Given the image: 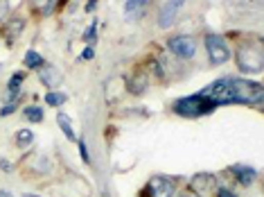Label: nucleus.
I'll return each instance as SVG.
<instances>
[{
    "instance_id": "1",
    "label": "nucleus",
    "mask_w": 264,
    "mask_h": 197,
    "mask_svg": "<svg viewBox=\"0 0 264 197\" xmlns=\"http://www.w3.org/2000/svg\"><path fill=\"white\" fill-rule=\"evenodd\" d=\"M264 100V88L262 84L253 80H242V77H228V88L226 98L221 104H246V106H257Z\"/></svg>"
},
{
    "instance_id": "2",
    "label": "nucleus",
    "mask_w": 264,
    "mask_h": 197,
    "mask_svg": "<svg viewBox=\"0 0 264 197\" xmlns=\"http://www.w3.org/2000/svg\"><path fill=\"white\" fill-rule=\"evenodd\" d=\"M219 106V102H215L212 98L203 93H194V95H185V98H179L174 102V111L183 118H203L212 114V111Z\"/></svg>"
},
{
    "instance_id": "3",
    "label": "nucleus",
    "mask_w": 264,
    "mask_h": 197,
    "mask_svg": "<svg viewBox=\"0 0 264 197\" xmlns=\"http://www.w3.org/2000/svg\"><path fill=\"white\" fill-rule=\"evenodd\" d=\"M235 61H237V68L246 73V75L260 73L264 66V55L260 43H239L237 50H235Z\"/></svg>"
},
{
    "instance_id": "4",
    "label": "nucleus",
    "mask_w": 264,
    "mask_h": 197,
    "mask_svg": "<svg viewBox=\"0 0 264 197\" xmlns=\"http://www.w3.org/2000/svg\"><path fill=\"white\" fill-rule=\"evenodd\" d=\"M205 50H208V59L212 66H221L231 59V48H228L226 39L221 34H208L205 37Z\"/></svg>"
},
{
    "instance_id": "5",
    "label": "nucleus",
    "mask_w": 264,
    "mask_h": 197,
    "mask_svg": "<svg viewBox=\"0 0 264 197\" xmlns=\"http://www.w3.org/2000/svg\"><path fill=\"white\" fill-rule=\"evenodd\" d=\"M176 193V182L167 174H156V177L149 179V184L145 186V193L142 197H174Z\"/></svg>"
},
{
    "instance_id": "6",
    "label": "nucleus",
    "mask_w": 264,
    "mask_h": 197,
    "mask_svg": "<svg viewBox=\"0 0 264 197\" xmlns=\"http://www.w3.org/2000/svg\"><path fill=\"white\" fill-rule=\"evenodd\" d=\"M167 48L172 55H176V57H181V59H194V55H197V41H194V37H190V34L172 37L167 41Z\"/></svg>"
},
{
    "instance_id": "7",
    "label": "nucleus",
    "mask_w": 264,
    "mask_h": 197,
    "mask_svg": "<svg viewBox=\"0 0 264 197\" xmlns=\"http://www.w3.org/2000/svg\"><path fill=\"white\" fill-rule=\"evenodd\" d=\"M181 7H183L181 0L179 3H165L163 7L158 9V25L163 27V30L172 27L174 25V21H176V16H179V12H181Z\"/></svg>"
},
{
    "instance_id": "8",
    "label": "nucleus",
    "mask_w": 264,
    "mask_h": 197,
    "mask_svg": "<svg viewBox=\"0 0 264 197\" xmlns=\"http://www.w3.org/2000/svg\"><path fill=\"white\" fill-rule=\"evenodd\" d=\"M215 184H217V179H215V174L212 172H197L192 177V193H208V190L215 188Z\"/></svg>"
},
{
    "instance_id": "9",
    "label": "nucleus",
    "mask_w": 264,
    "mask_h": 197,
    "mask_svg": "<svg viewBox=\"0 0 264 197\" xmlns=\"http://www.w3.org/2000/svg\"><path fill=\"white\" fill-rule=\"evenodd\" d=\"M39 80H41L45 86L52 91L54 86H59L61 84V73L56 70V66H50V64H43L41 68H39Z\"/></svg>"
},
{
    "instance_id": "10",
    "label": "nucleus",
    "mask_w": 264,
    "mask_h": 197,
    "mask_svg": "<svg viewBox=\"0 0 264 197\" xmlns=\"http://www.w3.org/2000/svg\"><path fill=\"white\" fill-rule=\"evenodd\" d=\"M226 88H228V77H221V80H215L212 84H208V86L203 88V95H208V98H212L215 102L221 104V100L226 98Z\"/></svg>"
},
{
    "instance_id": "11",
    "label": "nucleus",
    "mask_w": 264,
    "mask_h": 197,
    "mask_svg": "<svg viewBox=\"0 0 264 197\" xmlns=\"http://www.w3.org/2000/svg\"><path fill=\"white\" fill-rule=\"evenodd\" d=\"M231 172H233V177L237 179L239 184L246 186V188H249V186L257 179V170L255 168H251V166H233Z\"/></svg>"
},
{
    "instance_id": "12",
    "label": "nucleus",
    "mask_w": 264,
    "mask_h": 197,
    "mask_svg": "<svg viewBox=\"0 0 264 197\" xmlns=\"http://www.w3.org/2000/svg\"><path fill=\"white\" fill-rule=\"evenodd\" d=\"M147 75H136L134 80H129V91L134 93V95H140V93H145L147 91Z\"/></svg>"
},
{
    "instance_id": "13",
    "label": "nucleus",
    "mask_w": 264,
    "mask_h": 197,
    "mask_svg": "<svg viewBox=\"0 0 264 197\" xmlns=\"http://www.w3.org/2000/svg\"><path fill=\"white\" fill-rule=\"evenodd\" d=\"M43 61H45V59H43L39 52H34V50H27V52H25V66H27V68L39 70V68L43 66Z\"/></svg>"
},
{
    "instance_id": "14",
    "label": "nucleus",
    "mask_w": 264,
    "mask_h": 197,
    "mask_svg": "<svg viewBox=\"0 0 264 197\" xmlns=\"http://www.w3.org/2000/svg\"><path fill=\"white\" fill-rule=\"evenodd\" d=\"M56 122H59L61 132L66 134V138H68V140H74V129H72V125H70V120H68V116L59 111V114H56Z\"/></svg>"
},
{
    "instance_id": "15",
    "label": "nucleus",
    "mask_w": 264,
    "mask_h": 197,
    "mask_svg": "<svg viewBox=\"0 0 264 197\" xmlns=\"http://www.w3.org/2000/svg\"><path fill=\"white\" fill-rule=\"evenodd\" d=\"M66 102H68V95L61 93V91H50L45 95V104H50V106H61Z\"/></svg>"
},
{
    "instance_id": "16",
    "label": "nucleus",
    "mask_w": 264,
    "mask_h": 197,
    "mask_svg": "<svg viewBox=\"0 0 264 197\" xmlns=\"http://www.w3.org/2000/svg\"><path fill=\"white\" fill-rule=\"evenodd\" d=\"M23 114H25V118L30 122H41L43 120V109H41V106H36V104L25 106V109H23Z\"/></svg>"
},
{
    "instance_id": "17",
    "label": "nucleus",
    "mask_w": 264,
    "mask_h": 197,
    "mask_svg": "<svg viewBox=\"0 0 264 197\" xmlns=\"http://www.w3.org/2000/svg\"><path fill=\"white\" fill-rule=\"evenodd\" d=\"M34 140V132L32 129H21L18 134H16V143L21 145V148H25V145H30Z\"/></svg>"
},
{
    "instance_id": "18",
    "label": "nucleus",
    "mask_w": 264,
    "mask_h": 197,
    "mask_svg": "<svg viewBox=\"0 0 264 197\" xmlns=\"http://www.w3.org/2000/svg\"><path fill=\"white\" fill-rule=\"evenodd\" d=\"M97 25H100V23L93 21V23L88 25V30L84 32V41L88 43V48H93V43H95V39H97Z\"/></svg>"
},
{
    "instance_id": "19",
    "label": "nucleus",
    "mask_w": 264,
    "mask_h": 197,
    "mask_svg": "<svg viewBox=\"0 0 264 197\" xmlns=\"http://www.w3.org/2000/svg\"><path fill=\"white\" fill-rule=\"evenodd\" d=\"M23 80H25V73H14V75H11V80H9V84H7V88L9 91H18L21 88V84H23Z\"/></svg>"
},
{
    "instance_id": "20",
    "label": "nucleus",
    "mask_w": 264,
    "mask_h": 197,
    "mask_svg": "<svg viewBox=\"0 0 264 197\" xmlns=\"http://www.w3.org/2000/svg\"><path fill=\"white\" fill-rule=\"evenodd\" d=\"M21 30H23V21L16 19V21H11V23H9L7 34H9V37H18V34H21Z\"/></svg>"
},
{
    "instance_id": "21",
    "label": "nucleus",
    "mask_w": 264,
    "mask_h": 197,
    "mask_svg": "<svg viewBox=\"0 0 264 197\" xmlns=\"http://www.w3.org/2000/svg\"><path fill=\"white\" fill-rule=\"evenodd\" d=\"M79 156H82L84 163H90V154H88V148H86V140H79Z\"/></svg>"
},
{
    "instance_id": "22",
    "label": "nucleus",
    "mask_w": 264,
    "mask_h": 197,
    "mask_svg": "<svg viewBox=\"0 0 264 197\" xmlns=\"http://www.w3.org/2000/svg\"><path fill=\"white\" fill-rule=\"evenodd\" d=\"M140 7H147V3H136V0L124 3V12H136V9H140Z\"/></svg>"
},
{
    "instance_id": "23",
    "label": "nucleus",
    "mask_w": 264,
    "mask_h": 197,
    "mask_svg": "<svg viewBox=\"0 0 264 197\" xmlns=\"http://www.w3.org/2000/svg\"><path fill=\"white\" fill-rule=\"evenodd\" d=\"M217 197H237V193H233L231 188L221 186V188H217Z\"/></svg>"
},
{
    "instance_id": "24",
    "label": "nucleus",
    "mask_w": 264,
    "mask_h": 197,
    "mask_svg": "<svg viewBox=\"0 0 264 197\" xmlns=\"http://www.w3.org/2000/svg\"><path fill=\"white\" fill-rule=\"evenodd\" d=\"M93 57H95V50L93 48H84V52L79 55V59H82V61H88V59H93Z\"/></svg>"
},
{
    "instance_id": "25",
    "label": "nucleus",
    "mask_w": 264,
    "mask_h": 197,
    "mask_svg": "<svg viewBox=\"0 0 264 197\" xmlns=\"http://www.w3.org/2000/svg\"><path fill=\"white\" fill-rule=\"evenodd\" d=\"M14 111H16V104H7V106H3V109H0V116L7 118L9 114H14Z\"/></svg>"
},
{
    "instance_id": "26",
    "label": "nucleus",
    "mask_w": 264,
    "mask_h": 197,
    "mask_svg": "<svg viewBox=\"0 0 264 197\" xmlns=\"http://www.w3.org/2000/svg\"><path fill=\"white\" fill-rule=\"evenodd\" d=\"M152 66H154V73H156L158 77H163V66H160V61H154Z\"/></svg>"
},
{
    "instance_id": "27",
    "label": "nucleus",
    "mask_w": 264,
    "mask_h": 197,
    "mask_svg": "<svg viewBox=\"0 0 264 197\" xmlns=\"http://www.w3.org/2000/svg\"><path fill=\"white\" fill-rule=\"evenodd\" d=\"M84 9H86L88 14H90V12H95V9H97V3H95V0H90V3H86V7H84Z\"/></svg>"
},
{
    "instance_id": "28",
    "label": "nucleus",
    "mask_w": 264,
    "mask_h": 197,
    "mask_svg": "<svg viewBox=\"0 0 264 197\" xmlns=\"http://www.w3.org/2000/svg\"><path fill=\"white\" fill-rule=\"evenodd\" d=\"M181 197H199V195L192 193V190H185V193H181Z\"/></svg>"
},
{
    "instance_id": "29",
    "label": "nucleus",
    "mask_w": 264,
    "mask_h": 197,
    "mask_svg": "<svg viewBox=\"0 0 264 197\" xmlns=\"http://www.w3.org/2000/svg\"><path fill=\"white\" fill-rule=\"evenodd\" d=\"M0 197H14V195L7 193V190H0Z\"/></svg>"
},
{
    "instance_id": "30",
    "label": "nucleus",
    "mask_w": 264,
    "mask_h": 197,
    "mask_svg": "<svg viewBox=\"0 0 264 197\" xmlns=\"http://www.w3.org/2000/svg\"><path fill=\"white\" fill-rule=\"evenodd\" d=\"M25 197H39V195H34V193H25Z\"/></svg>"
},
{
    "instance_id": "31",
    "label": "nucleus",
    "mask_w": 264,
    "mask_h": 197,
    "mask_svg": "<svg viewBox=\"0 0 264 197\" xmlns=\"http://www.w3.org/2000/svg\"><path fill=\"white\" fill-rule=\"evenodd\" d=\"M3 9H5V5H0V14H3Z\"/></svg>"
}]
</instances>
